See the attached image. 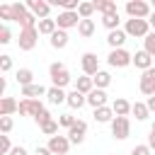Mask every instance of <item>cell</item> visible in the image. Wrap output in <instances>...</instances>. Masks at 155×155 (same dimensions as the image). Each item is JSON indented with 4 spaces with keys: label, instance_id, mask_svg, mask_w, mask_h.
<instances>
[{
    "label": "cell",
    "instance_id": "obj_39",
    "mask_svg": "<svg viewBox=\"0 0 155 155\" xmlns=\"http://www.w3.org/2000/svg\"><path fill=\"white\" fill-rule=\"evenodd\" d=\"M0 131H2V136H7L12 131V116H0Z\"/></svg>",
    "mask_w": 155,
    "mask_h": 155
},
{
    "label": "cell",
    "instance_id": "obj_14",
    "mask_svg": "<svg viewBox=\"0 0 155 155\" xmlns=\"http://www.w3.org/2000/svg\"><path fill=\"white\" fill-rule=\"evenodd\" d=\"M133 65H136V68H140V70L145 73V70H150V68H153V56H150L148 51H143V48H140V51H136V53H133Z\"/></svg>",
    "mask_w": 155,
    "mask_h": 155
},
{
    "label": "cell",
    "instance_id": "obj_24",
    "mask_svg": "<svg viewBox=\"0 0 155 155\" xmlns=\"http://www.w3.org/2000/svg\"><path fill=\"white\" fill-rule=\"evenodd\" d=\"M70 109H80L82 104H87V97L82 94V92H78V90H73V92H68V102H65Z\"/></svg>",
    "mask_w": 155,
    "mask_h": 155
},
{
    "label": "cell",
    "instance_id": "obj_45",
    "mask_svg": "<svg viewBox=\"0 0 155 155\" xmlns=\"http://www.w3.org/2000/svg\"><path fill=\"white\" fill-rule=\"evenodd\" d=\"M148 148L155 150V133H153V131H150V136H148Z\"/></svg>",
    "mask_w": 155,
    "mask_h": 155
},
{
    "label": "cell",
    "instance_id": "obj_5",
    "mask_svg": "<svg viewBox=\"0 0 155 155\" xmlns=\"http://www.w3.org/2000/svg\"><path fill=\"white\" fill-rule=\"evenodd\" d=\"M36 41H39V29L31 27V29H22V31H19L17 46H19L22 51H31V48L36 46Z\"/></svg>",
    "mask_w": 155,
    "mask_h": 155
},
{
    "label": "cell",
    "instance_id": "obj_48",
    "mask_svg": "<svg viewBox=\"0 0 155 155\" xmlns=\"http://www.w3.org/2000/svg\"><path fill=\"white\" fill-rule=\"evenodd\" d=\"M150 131H153V133H155V121H153V126H150Z\"/></svg>",
    "mask_w": 155,
    "mask_h": 155
},
{
    "label": "cell",
    "instance_id": "obj_26",
    "mask_svg": "<svg viewBox=\"0 0 155 155\" xmlns=\"http://www.w3.org/2000/svg\"><path fill=\"white\" fill-rule=\"evenodd\" d=\"M94 10H97V12H102V15H109V12H119L114 0H94Z\"/></svg>",
    "mask_w": 155,
    "mask_h": 155
},
{
    "label": "cell",
    "instance_id": "obj_34",
    "mask_svg": "<svg viewBox=\"0 0 155 155\" xmlns=\"http://www.w3.org/2000/svg\"><path fill=\"white\" fill-rule=\"evenodd\" d=\"M58 126H61L58 121H48L46 126H41V133H46L48 138H53V136H58Z\"/></svg>",
    "mask_w": 155,
    "mask_h": 155
},
{
    "label": "cell",
    "instance_id": "obj_29",
    "mask_svg": "<svg viewBox=\"0 0 155 155\" xmlns=\"http://www.w3.org/2000/svg\"><path fill=\"white\" fill-rule=\"evenodd\" d=\"M92 80H94V87H97V90H107V87L111 85V75H109L107 70H99Z\"/></svg>",
    "mask_w": 155,
    "mask_h": 155
},
{
    "label": "cell",
    "instance_id": "obj_32",
    "mask_svg": "<svg viewBox=\"0 0 155 155\" xmlns=\"http://www.w3.org/2000/svg\"><path fill=\"white\" fill-rule=\"evenodd\" d=\"M94 12H97V10H94V2H80V7H78L80 19H90Z\"/></svg>",
    "mask_w": 155,
    "mask_h": 155
},
{
    "label": "cell",
    "instance_id": "obj_33",
    "mask_svg": "<svg viewBox=\"0 0 155 155\" xmlns=\"http://www.w3.org/2000/svg\"><path fill=\"white\" fill-rule=\"evenodd\" d=\"M143 51H148V53L155 58V31H150V34L143 39Z\"/></svg>",
    "mask_w": 155,
    "mask_h": 155
},
{
    "label": "cell",
    "instance_id": "obj_50",
    "mask_svg": "<svg viewBox=\"0 0 155 155\" xmlns=\"http://www.w3.org/2000/svg\"><path fill=\"white\" fill-rule=\"evenodd\" d=\"M153 97H155V94H153Z\"/></svg>",
    "mask_w": 155,
    "mask_h": 155
},
{
    "label": "cell",
    "instance_id": "obj_2",
    "mask_svg": "<svg viewBox=\"0 0 155 155\" xmlns=\"http://www.w3.org/2000/svg\"><path fill=\"white\" fill-rule=\"evenodd\" d=\"M48 75H51V82H53V87H65L68 82H70V73H68V68L63 65V63H51L48 65Z\"/></svg>",
    "mask_w": 155,
    "mask_h": 155
},
{
    "label": "cell",
    "instance_id": "obj_40",
    "mask_svg": "<svg viewBox=\"0 0 155 155\" xmlns=\"http://www.w3.org/2000/svg\"><path fill=\"white\" fill-rule=\"evenodd\" d=\"M10 41H12V31L7 24H2L0 27V44H10Z\"/></svg>",
    "mask_w": 155,
    "mask_h": 155
},
{
    "label": "cell",
    "instance_id": "obj_47",
    "mask_svg": "<svg viewBox=\"0 0 155 155\" xmlns=\"http://www.w3.org/2000/svg\"><path fill=\"white\" fill-rule=\"evenodd\" d=\"M148 24H150V27H153V29H155V10H153V15H150V17H148Z\"/></svg>",
    "mask_w": 155,
    "mask_h": 155
},
{
    "label": "cell",
    "instance_id": "obj_6",
    "mask_svg": "<svg viewBox=\"0 0 155 155\" xmlns=\"http://www.w3.org/2000/svg\"><path fill=\"white\" fill-rule=\"evenodd\" d=\"M128 133H131V121H128V116H116V119L111 121V136H114L116 140H126Z\"/></svg>",
    "mask_w": 155,
    "mask_h": 155
},
{
    "label": "cell",
    "instance_id": "obj_7",
    "mask_svg": "<svg viewBox=\"0 0 155 155\" xmlns=\"http://www.w3.org/2000/svg\"><path fill=\"white\" fill-rule=\"evenodd\" d=\"M80 63H82V73H85V75H90V78H94V75L99 73V58H97V53H92V51H87V53H82V58H80Z\"/></svg>",
    "mask_w": 155,
    "mask_h": 155
},
{
    "label": "cell",
    "instance_id": "obj_31",
    "mask_svg": "<svg viewBox=\"0 0 155 155\" xmlns=\"http://www.w3.org/2000/svg\"><path fill=\"white\" fill-rule=\"evenodd\" d=\"M78 34H80L82 39H90V36L94 34V22H92V19H82V22L78 24Z\"/></svg>",
    "mask_w": 155,
    "mask_h": 155
},
{
    "label": "cell",
    "instance_id": "obj_35",
    "mask_svg": "<svg viewBox=\"0 0 155 155\" xmlns=\"http://www.w3.org/2000/svg\"><path fill=\"white\" fill-rule=\"evenodd\" d=\"M0 17L5 22H15V12H12V5H0Z\"/></svg>",
    "mask_w": 155,
    "mask_h": 155
},
{
    "label": "cell",
    "instance_id": "obj_20",
    "mask_svg": "<svg viewBox=\"0 0 155 155\" xmlns=\"http://www.w3.org/2000/svg\"><path fill=\"white\" fill-rule=\"evenodd\" d=\"M39 34H44V36H53L56 31H58V24H56V19H51V17H46V19H39Z\"/></svg>",
    "mask_w": 155,
    "mask_h": 155
},
{
    "label": "cell",
    "instance_id": "obj_21",
    "mask_svg": "<svg viewBox=\"0 0 155 155\" xmlns=\"http://www.w3.org/2000/svg\"><path fill=\"white\" fill-rule=\"evenodd\" d=\"M48 90L44 87V85H27V87H22V97L24 99H36V97H41V94H46Z\"/></svg>",
    "mask_w": 155,
    "mask_h": 155
},
{
    "label": "cell",
    "instance_id": "obj_17",
    "mask_svg": "<svg viewBox=\"0 0 155 155\" xmlns=\"http://www.w3.org/2000/svg\"><path fill=\"white\" fill-rule=\"evenodd\" d=\"M111 109H114L116 116H128L131 109H133V104H131L128 99H124V97H116V99L111 102Z\"/></svg>",
    "mask_w": 155,
    "mask_h": 155
},
{
    "label": "cell",
    "instance_id": "obj_13",
    "mask_svg": "<svg viewBox=\"0 0 155 155\" xmlns=\"http://www.w3.org/2000/svg\"><path fill=\"white\" fill-rule=\"evenodd\" d=\"M140 92H143V94H148V97H153V94H155V65L140 75Z\"/></svg>",
    "mask_w": 155,
    "mask_h": 155
},
{
    "label": "cell",
    "instance_id": "obj_30",
    "mask_svg": "<svg viewBox=\"0 0 155 155\" xmlns=\"http://www.w3.org/2000/svg\"><path fill=\"white\" fill-rule=\"evenodd\" d=\"M131 114H133L138 121H145V119L150 116V109H148V104H145V102H136V104H133V109H131Z\"/></svg>",
    "mask_w": 155,
    "mask_h": 155
},
{
    "label": "cell",
    "instance_id": "obj_10",
    "mask_svg": "<svg viewBox=\"0 0 155 155\" xmlns=\"http://www.w3.org/2000/svg\"><path fill=\"white\" fill-rule=\"evenodd\" d=\"M44 111V104L39 99H22L19 102V116H39Z\"/></svg>",
    "mask_w": 155,
    "mask_h": 155
},
{
    "label": "cell",
    "instance_id": "obj_15",
    "mask_svg": "<svg viewBox=\"0 0 155 155\" xmlns=\"http://www.w3.org/2000/svg\"><path fill=\"white\" fill-rule=\"evenodd\" d=\"M128 39V34L124 31V29H116V31H109L107 34V44L111 46V51L114 48H124V41Z\"/></svg>",
    "mask_w": 155,
    "mask_h": 155
},
{
    "label": "cell",
    "instance_id": "obj_36",
    "mask_svg": "<svg viewBox=\"0 0 155 155\" xmlns=\"http://www.w3.org/2000/svg\"><path fill=\"white\" fill-rule=\"evenodd\" d=\"M75 121H78V119H75L73 114H61V116H58V124H61L63 128H73Z\"/></svg>",
    "mask_w": 155,
    "mask_h": 155
},
{
    "label": "cell",
    "instance_id": "obj_42",
    "mask_svg": "<svg viewBox=\"0 0 155 155\" xmlns=\"http://www.w3.org/2000/svg\"><path fill=\"white\" fill-rule=\"evenodd\" d=\"M10 68H12V58H10V56H0V70L7 73Z\"/></svg>",
    "mask_w": 155,
    "mask_h": 155
},
{
    "label": "cell",
    "instance_id": "obj_44",
    "mask_svg": "<svg viewBox=\"0 0 155 155\" xmlns=\"http://www.w3.org/2000/svg\"><path fill=\"white\" fill-rule=\"evenodd\" d=\"M10 155H29V153H27V150H24V148H22V145H15V148H12V153H10Z\"/></svg>",
    "mask_w": 155,
    "mask_h": 155
},
{
    "label": "cell",
    "instance_id": "obj_9",
    "mask_svg": "<svg viewBox=\"0 0 155 155\" xmlns=\"http://www.w3.org/2000/svg\"><path fill=\"white\" fill-rule=\"evenodd\" d=\"M80 22H82V19H80V15H78V12H58V17H56L58 29H63V31H68V29L78 27Z\"/></svg>",
    "mask_w": 155,
    "mask_h": 155
},
{
    "label": "cell",
    "instance_id": "obj_22",
    "mask_svg": "<svg viewBox=\"0 0 155 155\" xmlns=\"http://www.w3.org/2000/svg\"><path fill=\"white\" fill-rule=\"evenodd\" d=\"M75 90H78V92H82V94L87 97V94L94 90V80H92L90 75H82V78H78V80H75Z\"/></svg>",
    "mask_w": 155,
    "mask_h": 155
},
{
    "label": "cell",
    "instance_id": "obj_43",
    "mask_svg": "<svg viewBox=\"0 0 155 155\" xmlns=\"http://www.w3.org/2000/svg\"><path fill=\"white\" fill-rule=\"evenodd\" d=\"M34 155H53L46 145H36V150H34Z\"/></svg>",
    "mask_w": 155,
    "mask_h": 155
},
{
    "label": "cell",
    "instance_id": "obj_38",
    "mask_svg": "<svg viewBox=\"0 0 155 155\" xmlns=\"http://www.w3.org/2000/svg\"><path fill=\"white\" fill-rule=\"evenodd\" d=\"M34 121H36V124H39V128H41V126H46V124H48V121H53V119H51V111H48V109H44L39 116H34Z\"/></svg>",
    "mask_w": 155,
    "mask_h": 155
},
{
    "label": "cell",
    "instance_id": "obj_19",
    "mask_svg": "<svg viewBox=\"0 0 155 155\" xmlns=\"http://www.w3.org/2000/svg\"><path fill=\"white\" fill-rule=\"evenodd\" d=\"M114 119H116V114H114L111 107H99V109H94V121H97V124H111Z\"/></svg>",
    "mask_w": 155,
    "mask_h": 155
},
{
    "label": "cell",
    "instance_id": "obj_46",
    "mask_svg": "<svg viewBox=\"0 0 155 155\" xmlns=\"http://www.w3.org/2000/svg\"><path fill=\"white\" fill-rule=\"evenodd\" d=\"M145 104H148V109H150V111H155V97H148V102H145Z\"/></svg>",
    "mask_w": 155,
    "mask_h": 155
},
{
    "label": "cell",
    "instance_id": "obj_3",
    "mask_svg": "<svg viewBox=\"0 0 155 155\" xmlns=\"http://www.w3.org/2000/svg\"><path fill=\"white\" fill-rule=\"evenodd\" d=\"M124 31H126L128 36L145 39V36L150 34V24H148V19H126V27H124Z\"/></svg>",
    "mask_w": 155,
    "mask_h": 155
},
{
    "label": "cell",
    "instance_id": "obj_1",
    "mask_svg": "<svg viewBox=\"0 0 155 155\" xmlns=\"http://www.w3.org/2000/svg\"><path fill=\"white\" fill-rule=\"evenodd\" d=\"M126 15H128V19H148L153 15V7L145 0H128L126 2Z\"/></svg>",
    "mask_w": 155,
    "mask_h": 155
},
{
    "label": "cell",
    "instance_id": "obj_41",
    "mask_svg": "<svg viewBox=\"0 0 155 155\" xmlns=\"http://www.w3.org/2000/svg\"><path fill=\"white\" fill-rule=\"evenodd\" d=\"M153 150L148 148V143L145 145H133V150H131V155H150Z\"/></svg>",
    "mask_w": 155,
    "mask_h": 155
},
{
    "label": "cell",
    "instance_id": "obj_11",
    "mask_svg": "<svg viewBox=\"0 0 155 155\" xmlns=\"http://www.w3.org/2000/svg\"><path fill=\"white\" fill-rule=\"evenodd\" d=\"M27 7H29V12H31L36 19H46L48 12H51V2H46V0H29Z\"/></svg>",
    "mask_w": 155,
    "mask_h": 155
},
{
    "label": "cell",
    "instance_id": "obj_28",
    "mask_svg": "<svg viewBox=\"0 0 155 155\" xmlns=\"http://www.w3.org/2000/svg\"><path fill=\"white\" fill-rule=\"evenodd\" d=\"M17 82H19V87L34 85V73H31L29 68H19V70H17Z\"/></svg>",
    "mask_w": 155,
    "mask_h": 155
},
{
    "label": "cell",
    "instance_id": "obj_37",
    "mask_svg": "<svg viewBox=\"0 0 155 155\" xmlns=\"http://www.w3.org/2000/svg\"><path fill=\"white\" fill-rule=\"evenodd\" d=\"M12 148H15V145L10 143V136H0V153H2V155H10Z\"/></svg>",
    "mask_w": 155,
    "mask_h": 155
},
{
    "label": "cell",
    "instance_id": "obj_49",
    "mask_svg": "<svg viewBox=\"0 0 155 155\" xmlns=\"http://www.w3.org/2000/svg\"><path fill=\"white\" fill-rule=\"evenodd\" d=\"M153 7H155V0H153Z\"/></svg>",
    "mask_w": 155,
    "mask_h": 155
},
{
    "label": "cell",
    "instance_id": "obj_27",
    "mask_svg": "<svg viewBox=\"0 0 155 155\" xmlns=\"http://www.w3.org/2000/svg\"><path fill=\"white\" fill-rule=\"evenodd\" d=\"M119 12H109V15H102V24L109 29V31H116L119 29Z\"/></svg>",
    "mask_w": 155,
    "mask_h": 155
},
{
    "label": "cell",
    "instance_id": "obj_18",
    "mask_svg": "<svg viewBox=\"0 0 155 155\" xmlns=\"http://www.w3.org/2000/svg\"><path fill=\"white\" fill-rule=\"evenodd\" d=\"M15 111H19V102L12 97H2L0 99V116H10Z\"/></svg>",
    "mask_w": 155,
    "mask_h": 155
},
{
    "label": "cell",
    "instance_id": "obj_8",
    "mask_svg": "<svg viewBox=\"0 0 155 155\" xmlns=\"http://www.w3.org/2000/svg\"><path fill=\"white\" fill-rule=\"evenodd\" d=\"M70 140H68V136H53V138H48V150L53 153V155H68V150H70Z\"/></svg>",
    "mask_w": 155,
    "mask_h": 155
},
{
    "label": "cell",
    "instance_id": "obj_16",
    "mask_svg": "<svg viewBox=\"0 0 155 155\" xmlns=\"http://www.w3.org/2000/svg\"><path fill=\"white\" fill-rule=\"evenodd\" d=\"M87 104L92 107V109H99V107H107V92L104 90H92L90 94H87Z\"/></svg>",
    "mask_w": 155,
    "mask_h": 155
},
{
    "label": "cell",
    "instance_id": "obj_23",
    "mask_svg": "<svg viewBox=\"0 0 155 155\" xmlns=\"http://www.w3.org/2000/svg\"><path fill=\"white\" fill-rule=\"evenodd\" d=\"M46 99H48V104H63V102H68V94L61 87H51L46 92Z\"/></svg>",
    "mask_w": 155,
    "mask_h": 155
},
{
    "label": "cell",
    "instance_id": "obj_25",
    "mask_svg": "<svg viewBox=\"0 0 155 155\" xmlns=\"http://www.w3.org/2000/svg\"><path fill=\"white\" fill-rule=\"evenodd\" d=\"M51 46L56 48V51H61V48H65L68 46V31H63V29H58L53 36H51Z\"/></svg>",
    "mask_w": 155,
    "mask_h": 155
},
{
    "label": "cell",
    "instance_id": "obj_12",
    "mask_svg": "<svg viewBox=\"0 0 155 155\" xmlns=\"http://www.w3.org/2000/svg\"><path fill=\"white\" fill-rule=\"evenodd\" d=\"M85 133H87V124L78 119V121L73 124V128H68V140H70L73 145H80V143L85 140Z\"/></svg>",
    "mask_w": 155,
    "mask_h": 155
},
{
    "label": "cell",
    "instance_id": "obj_4",
    "mask_svg": "<svg viewBox=\"0 0 155 155\" xmlns=\"http://www.w3.org/2000/svg\"><path fill=\"white\" fill-rule=\"evenodd\" d=\"M107 63H109L111 68H126V65L133 63V56H131L126 48H114V51H109Z\"/></svg>",
    "mask_w": 155,
    "mask_h": 155
}]
</instances>
